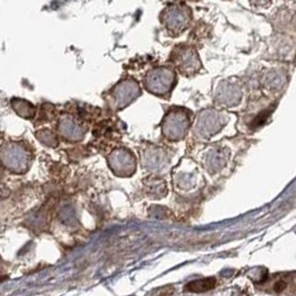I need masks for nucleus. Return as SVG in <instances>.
Instances as JSON below:
<instances>
[{"instance_id": "f257e3e1", "label": "nucleus", "mask_w": 296, "mask_h": 296, "mask_svg": "<svg viewBox=\"0 0 296 296\" xmlns=\"http://www.w3.org/2000/svg\"><path fill=\"white\" fill-rule=\"evenodd\" d=\"M193 18L191 8L183 2H173L162 10L160 22L173 37L181 34L188 28Z\"/></svg>"}, {"instance_id": "39448f33", "label": "nucleus", "mask_w": 296, "mask_h": 296, "mask_svg": "<svg viewBox=\"0 0 296 296\" xmlns=\"http://www.w3.org/2000/svg\"><path fill=\"white\" fill-rule=\"evenodd\" d=\"M252 4L254 6H258V7H263V6H266L268 2H271V0H250Z\"/></svg>"}, {"instance_id": "20e7f679", "label": "nucleus", "mask_w": 296, "mask_h": 296, "mask_svg": "<svg viewBox=\"0 0 296 296\" xmlns=\"http://www.w3.org/2000/svg\"><path fill=\"white\" fill-rule=\"evenodd\" d=\"M216 285V280L213 278H202L198 280H193V282L188 283L186 290H190V292H206L208 290H211Z\"/></svg>"}, {"instance_id": "7ed1b4c3", "label": "nucleus", "mask_w": 296, "mask_h": 296, "mask_svg": "<svg viewBox=\"0 0 296 296\" xmlns=\"http://www.w3.org/2000/svg\"><path fill=\"white\" fill-rule=\"evenodd\" d=\"M176 79V74L170 68H156L149 72L146 76V86L152 91H166L170 88L173 81Z\"/></svg>"}, {"instance_id": "f03ea898", "label": "nucleus", "mask_w": 296, "mask_h": 296, "mask_svg": "<svg viewBox=\"0 0 296 296\" xmlns=\"http://www.w3.org/2000/svg\"><path fill=\"white\" fill-rule=\"evenodd\" d=\"M172 61L176 67L186 74L198 72L200 69V59L196 51L190 46H178L172 52Z\"/></svg>"}]
</instances>
